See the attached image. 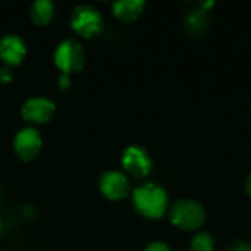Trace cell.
I'll return each mask as SVG.
<instances>
[{"label": "cell", "mask_w": 251, "mask_h": 251, "mask_svg": "<svg viewBox=\"0 0 251 251\" xmlns=\"http://www.w3.org/2000/svg\"><path fill=\"white\" fill-rule=\"evenodd\" d=\"M57 87L59 90H68L71 87V75H66V74H60L57 76Z\"/></svg>", "instance_id": "obj_16"}, {"label": "cell", "mask_w": 251, "mask_h": 251, "mask_svg": "<svg viewBox=\"0 0 251 251\" xmlns=\"http://www.w3.org/2000/svg\"><path fill=\"white\" fill-rule=\"evenodd\" d=\"M228 251H251V246L246 241H240V243H235Z\"/></svg>", "instance_id": "obj_17"}, {"label": "cell", "mask_w": 251, "mask_h": 251, "mask_svg": "<svg viewBox=\"0 0 251 251\" xmlns=\"http://www.w3.org/2000/svg\"><path fill=\"white\" fill-rule=\"evenodd\" d=\"M99 187L101 194L113 201L124 200L129 194V179L124 172L119 171H107L100 176Z\"/></svg>", "instance_id": "obj_7"}, {"label": "cell", "mask_w": 251, "mask_h": 251, "mask_svg": "<svg viewBox=\"0 0 251 251\" xmlns=\"http://www.w3.org/2000/svg\"><path fill=\"white\" fill-rule=\"evenodd\" d=\"M125 175H129L135 179L147 178L153 169V160L149 151L140 146H129L124 150L121 159Z\"/></svg>", "instance_id": "obj_5"}, {"label": "cell", "mask_w": 251, "mask_h": 251, "mask_svg": "<svg viewBox=\"0 0 251 251\" xmlns=\"http://www.w3.org/2000/svg\"><path fill=\"white\" fill-rule=\"evenodd\" d=\"M144 251H172V249L168 244H165V243L153 241V243H150V244L146 246Z\"/></svg>", "instance_id": "obj_14"}, {"label": "cell", "mask_w": 251, "mask_h": 251, "mask_svg": "<svg viewBox=\"0 0 251 251\" xmlns=\"http://www.w3.org/2000/svg\"><path fill=\"white\" fill-rule=\"evenodd\" d=\"M246 191H247V194L251 197V174L247 176V179H246Z\"/></svg>", "instance_id": "obj_18"}, {"label": "cell", "mask_w": 251, "mask_h": 251, "mask_svg": "<svg viewBox=\"0 0 251 251\" xmlns=\"http://www.w3.org/2000/svg\"><path fill=\"white\" fill-rule=\"evenodd\" d=\"M31 19L37 25H49L54 16V4L50 0H37L31 4Z\"/></svg>", "instance_id": "obj_11"}, {"label": "cell", "mask_w": 251, "mask_h": 251, "mask_svg": "<svg viewBox=\"0 0 251 251\" xmlns=\"http://www.w3.org/2000/svg\"><path fill=\"white\" fill-rule=\"evenodd\" d=\"M41 147H43V140L35 128L26 126L16 132L13 140V150L21 160L29 162L35 159L40 154Z\"/></svg>", "instance_id": "obj_6"}, {"label": "cell", "mask_w": 251, "mask_h": 251, "mask_svg": "<svg viewBox=\"0 0 251 251\" xmlns=\"http://www.w3.org/2000/svg\"><path fill=\"white\" fill-rule=\"evenodd\" d=\"M71 26L82 38H91L103 31V16L94 6L79 4L71 15Z\"/></svg>", "instance_id": "obj_4"}, {"label": "cell", "mask_w": 251, "mask_h": 251, "mask_svg": "<svg viewBox=\"0 0 251 251\" xmlns=\"http://www.w3.org/2000/svg\"><path fill=\"white\" fill-rule=\"evenodd\" d=\"M190 251H215V240L209 232H200L191 238Z\"/></svg>", "instance_id": "obj_13"}, {"label": "cell", "mask_w": 251, "mask_h": 251, "mask_svg": "<svg viewBox=\"0 0 251 251\" xmlns=\"http://www.w3.org/2000/svg\"><path fill=\"white\" fill-rule=\"evenodd\" d=\"M185 25L190 32L193 34H203L209 26V15L207 12L201 10L200 7L190 10V13L185 18Z\"/></svg>", "instance_id": "obj_12"}, {"label": "cell", "mask_w": 251, "mask_h": 251, "mask_svg": "<svg viewBox=\"0 0 251 251\" xmlns=\"http://www.w3.org/2000/svg\"><path fill=\"white\" fill-rule=\"evenodd\" d=\"M26 54V44L18 34H6L0 40V59L9 68L22 63Z\"/></svg>", "instance_id": "obj_9"}, {"label": "cell", "mask_w": 251, "mask_h": 251, "mask_svg": "<svg viewBox=\"0 0 251 251\" xmlns=\"http://www.w3.org/2000/svg\"><path fill=\"white\" fill-rule=\"evenodd\" d=\"M1 231H3V224H1V221H0V234H1Z\"/></svg>", "instance_id": "obj_19"}, {"label": "cell", "mask_w": 251, "mask_h": 251, "mask_svg": "<svg viewBox=\"0 0 251 251\" xmlns=\"http://www.w3.org/2000/svg\"><path fill=\"white\" fill-rule=\"evenodd\" d=\"M12 79H13L12 68H9V66H3V68H0V82H3V84H9Z\"/></svg>", "instance_id": "obj_15"}, {"label": "cell", "mask_w": 251, "mask_h": 251, "mask_svg": "<svg viewBox=\"0 0 251 251\" xmlns=\"http://www.w3.org/2000/svg\"><path fill=\"white\" fill-rule=\"evenodd\" d=\"M169 219L174 226L182 231H196L204 224L206 210L196 200L181 199L171 206Z\"/></svg>", "instance_id": "obj_2"}, {"label": "cell", "mask_w": 251, "mask_h": 251, "mask_svg": "<svg viewBox=\"0 0 251 251\" xmlns=\"http://www.w3.org/2000/svg\"><path fill=\"white\" fill-rule=\"evenodd\" d=\"M54 112H56L54 103L46 97H31L21 107L22 118L37 125L49 122L54 116Z\"/></svg>", "instance_id": "obj_8"}, {"label": "cell", "mask_w": 251, "mask_h": 251, "mask_svg": "<svg viewBox=\"0 0 251 251\" xmlns=\"http://www.w3.org/2000/svg\"><path fill=\"white\" fill-rule=\"evenodd\" d=\"M146 3L143 0H118L113 3L112 10L115 18L122 22H132L144 12Z\"/></svg>", "instance_id": "obj_10"}, {"label": "cell", "mask_w": 251, "mask_h": 251, "mask_svg": "<svg viewBox=\"0 0 251 251\" xmlns=\"http://www.w3.org/2000/svg\"><path fill=\"white\" fill-rule=\"evenodd\" d=\"M135 210L149 219H160L169 209L168 193L156 182H146L137 187L132 193Z\"/></svg>", "instance_id": "obj_1"}, {"label": "cell", "mask_w": 251, "mask_h": 251, "mask_svg": "<svg viewBox=\"0 0 251 251\" xmlns=\"http://www.w3.org/2000/svg\"><path fill=\"white\" fill-rule=\"evenodd\" d=\"M53 60L56 68L60 71V74L71 75L79 72L84 68L85 53L82 46L76 40L66 38L57 44L53 54Z\"/></svg>", "instance_id": "obj_3"}]
</instances>
